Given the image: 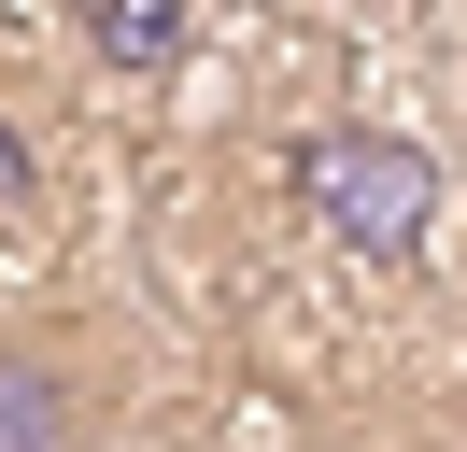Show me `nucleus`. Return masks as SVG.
I'll return each instance as SVG.
<instances>
[{
    "instance_id": "1",
    "label": "nucleus",
    "mask_w": 467,
    "mask_h": 452,
    "mask_svg": "<svg viewBox=\"0 0 467 452\" xmlns=\"http://www.w3.org/2000/svg\"><path fill=\"white\" fill-rule=\"evenodd\" d=\"M284 184H297V212H312L326 241L354 254V269H425V254H439V212H453L439 156H425L410 128H382V113H340V128H297Z\"/></svg>"
},
{
    "instance_id": "2",
    "label": "nucleus",
    "mask_w": 467,
    "mask_h": 452,
    "mask_svg": "<svg viewBox=\"0 0 467 452\" xmlns=\"http://www.w3.org/2000/svg\"><path fill=\"white\" fill-rule=\"evenodd\" d=\"M99 424H114V382L71 325L0 339V452H99Z\"/></svg>"
},
{
    "instance_id": "3",
    "label": "nucleus",
    "mask_w": 467,
    "mask_h": 452,
    "mask_svg": "<svg viewBox=\"0 0 467 452\" xmlns=\"http://www.w3.org/2000/svg\"><path fill=\"white\" fill-rule=\"evenodd\" d=\"M57 15H71V43L114 85H171L184 56H199V0H57Z\"/></svg>"
},
{
    "instance_id": "4",
    "label": "nucleus",
    "mask_w": 467,
    "mask_h": 452,
    "mask_svg": "<svg viewBox=\"0 0 467 452\" xmlns=\"http://www.w3.org/2000/svg\"><path fill=\"white\" fill-rule=\"evenodd\" d=\"M29 198H43V156H29V128H15V113H0V226L29 212Z\"/></svg>"
}]
</instances>
